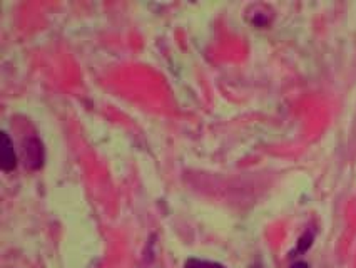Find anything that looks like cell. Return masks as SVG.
Wrapping results in <instances>:
<instances>
[{
  "instance_id": "6da1fadb",
  "label": "cell",
  "mask_w": 356,
  "mask_h": 268,
  "mask_svg": "<svg viewBox=\"0 0 356 268\" xmlns=\"http://www.w3.org/2000/svg\"><path fill=\"white\" fill-rule=\"evenodd\" d=\"M24 156H26V164L37 170V168L42 166L44 161V151H42V143L37 138L27 139V143H24Z\"/></svg>"
},
{
  "instance_id": "7a4b0ae2",
  "label": "cell",
  "mask_w": 356,
  "mask_h": 268,
  "mask_svg": "<svg viewBox=\"0 0 356 268\" xmlns=\"http://www.w3.org/2000/svg\"><path fill=\"white\" fill-rule=\"evenodd\" d=\"M0 158H2L3 171L15 170V166H17V158H15L14 144H12L7 133H2V151H0Z\"/></svg>"
},
{
  "instance_id": "3957f363",
  "label": "cell",
  "mask_w": 356,
  "mask_h": 268,
  "mask_svg": "<svg viewBox=\"0 0 356 268\" xmlns=\"http://www.w3.org/2000/svg\"><path fill=\"white\" fill-rule=\"evenodd\" d=\"M184 268H225L222 265H219V263H214V262H208V260H188L186 262Z\"/></svg>"
},
{
  "instance_id": "277c9868",
  "label": "cell",
  "mask_w": 356,
  "mask_h": 268,
  "mask_svg": "<svg viewBox=\"0 0 356 268\" xmlns=\"http://www.w3.org/2000/svg\"><path fill=\"white\" fill-rule=\"evenodd\" d=\"M312 240H313V235H312V233H309V235L306 233L305 237L300 240V250L305 251L306 249H308V246L312 245Z\"/></svg>"
},
{
  "instance_id": "5b68a950",
  "label": "cell",
  "mask_w": 356,
  "mask_h": 268,
  "mask_svg": "<svg viewBox=\"0 0 356 268\" xmlns=\"http://www.w3.org/2000/svg\"><path fill=\"white\" fill-rule=\"evenodd\" d=\"M293 268H308V267H306V263H295Z\"/></svg>"
},
{
  "instance_id": "8992f818",
  "label": "cell",
  "mask_w": 356,
  "mask_h": 268,
  "mask_svg": "<svg viewBox=\"0 0 356 268\" xmlns=\"http://www.w3.org/2000/svg\"><path fill=\"white\" fill-rule=\"evenodd\" d=\"M256 268H261V267H256Z\"/></svg>"
}]
</instances>
